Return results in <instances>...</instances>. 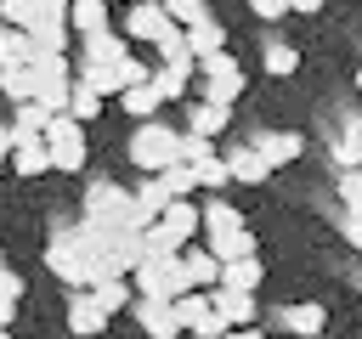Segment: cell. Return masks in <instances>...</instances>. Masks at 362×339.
Instances as JSON below:
<instances>
[{
	"label": "cell",
	"instance_id": "26",
	"mask_svg": "<svg viewBox=\"0 0 362 339\" xmlns=\"http://www.w3.org/2000/svg\"><path fill=\"white\" fill-rule=\"evenodd\" d=\"M260 68H266L272 79H288V73L300 68V51H294L288 40H266V45H260Z\"/></svg>",
	"mask_w": 362,
	"mask_h": 339
},
{
	"label": "cell",
	"instance_id": "4",
	"mask_svg": "<svg viewBox=\"0 0 362 339\" xmlns=\"http://www.w3.org/2000/svg\"><path fill=\"white\" fill-rule=\"evenodd\" d=\"M130 288H136V299H181V294H192V282H187V271H181V254H175V260L147 254V260L130 271Z\"/></svg>",
	"mask_w": 362,
	"mask_h": 339
},
{
	"label": "cell",
	"instance_id": "52",
	"mask_svg": "<svg viewBox=\"0 0 362 339\" xmlns=\"http://www.w3.org/2000/svg\"><path fill=\"white\" fill-rule=\"evenodd\" d=\"M0 339H11V333H0Z\"/></svg>",
	"mask_w": 362,
	"mask_h": 339
},
{
	"label": "cell",
	"instance_id": "12",
	"mask_svg": "<svg viewBox=\"0 0 362 339\" xmlns=\"http://www.w3.org/2000/svg\"><path fill=\"white\" fill-rule=\"evenodd\" d=\"M221 158H226V175H232V181H243V186H260V181L272 175V170H266V158H260L249 141H226V147H221Z\"/></svg>",
	"mask_w": 362,
	"mask_h": 339
},
{
	"label": "cell",
	"instance_id": "9",
	"mask_svg": "<svg viewBox=\"0 0 362 339\" xmlns=\"http://www.w3.org/2000/svg\"><path fill=\"white\" fill-rule=\"evenodd\" d=\"M249 147L266 158V170H283V164H294V158L305 153L300 130H255V136H249Z\"/></svg>",
	"mask_w": 362,
	"mask_h": 339
},
{
	"label": "cell",
	"instance_id": "51",
	"mask_svg": "<svg viewBox=\"0 0 362 339\" xmlns=\"http://www.w3.org/2000/svg\"><path fill=\"white\" fill-rule=\"evenodd\" d=\"M0 266H6V254H0Z\"/></svg>",
	"mask_w": 362,
	"mask_h": 339
},
{
	"label": "cell",
	"instance_id": "15",
	"mask_svg": "<svg viewBox=\"0 0 362 339\" xmlns=\"http://www.w3.org/2000/svg\"><path fill=\"white\" fill-rule=\"evenodd\" d=\"M130 56V40L119 34V28H107V34H90V40H79V62H96V68H119Z\"/></svg>",
	"mask_w": 362,
	"mask_h": 339
},
{
	"label": "cell",
	"instance_id": "49",
	"mask_svg": "<svg viewBox=\"0 0 362 339\" xmlns=\"http://www.w3.org/2000/svg\"><path fill=\"white\" fill-rule=\"evenodd\" d=\"M356 90H362V62H356Z\"/></svg>",
	"mask_w": 362,
	"mask_h": 339
},
{
	"label": "cell",
	"instance_id": "35",
	"mask_svg": "<svg viewBox=\"0 0 362 339\" xmlns=\"http://www.w3.org/2000/svg\"><path fill=\"white\" fill-rule=\"evenodd\" d=\"M85 153H90L85 141H57V147H51V170H57V175H79V170H85Z\"/></svg>",
	"mask_w": 362,
	"mask_h": 339
},
{
	"label": "cell",
	"instance_id": "40",
	"mask_svg": "<svg viewBox=\"0 0 362 339\" xmlns=\"http://www.w3.org/2000/svg\"><path fill=\"white\" fill-rule=\"evenodd\" d=\"M28 11H34L28 28L34 23H68V0H28Z\"/></svg>",
	"mask_w": 362,
	"mask_h": 339
},
{
	"label": "cell",
	"instance_id": "16",
	"mask_svg": "<svg viewBox=\"0 0 362 339\" xmlns=\"http://www.w3.org/2000/svg\"><path fill=\"white\" fill-rule=\"evenodd\" d=\"M181 271H187V282H192L198 294H215V282H221V260H215L204 243H187V249H181Z\"/></svg>",
	"mask_w": 362,
	"mask_h": 339
},
{
	"label": "cell",
	"instance_id": "14",
	"mask_svg": "<svg viewBox=\"0 0 362 339\" xmlns=\"http://www.w3.org/2000/svg\"><path fill=\"white\" fill-rule=\"evenodd\" d=\"M277 328H288V333H300V339H317V333L328 328V305H317V299H294V305L277 311Z\"/></svg>",
	"mask_w": 362,
	"mask_h": 339
},
{
	"label": "cell",
	"instance_id": "23",
	"mask_svg": "<svg viewBox=\"0 0 362 339\" xmlns=\"http://www.w3.org/2000/svg\"><path fill=\"white\" fill-rule=\"evenodd\" d=\"M260 277H266V266H260V260H226L215 288H232V294H255V288H260Z\"/></svg>",
	"mask_w": 362,
	"mask_h": 339
},
{
	"label": "cell",
	"instance_id": "32",
	"mask_svg": "<svg viewBox=\"0 0 362 339\" xmlns=\"http://www.w3.org/2000/svg\"><path fill=\"white\" fill-rule=\"evenodd\" d=\"M192 175H198V192H215V198L232 186V175H226V158H221V153H215V158H204V164H192Z\"/></svg>",
	"mask_w": 362,
	"mask_h": 339
},
{
	"label": "cell",
	"instance_id": "39",
	"mask_svg": "<svg viewBox=\"0 0 362 339\" xmlns=\"http://www.w3.org/2000/svg\"><path fill=\"white\" fill-rule=\"evenodd\" d=\"M334 192H339L345 209H362V170H345V175L334 181Z\"/></svg>",
	"mask_w": 362,
	"mask_h": 339
},
{
	"label": "cell",
	"instance_id": "43",
	"mask_svg": "<svg viewBox=\"0 0 362 339\" xmlns=\"http://www.w3.org/2000/svg\"><path fill=\"white\" fill-rule=\"evenodd\" d=\"M17 299H23V277L11 266H0V305H17Z\"/></svg>",
	"mask_w": 362,
	"mask_h": 339
},
{
	"label": "cell",
	"instance_id": "38",
	"mask_svg": "<svg viewBox=\"0 0 362 339\" xmlns=\"http://www.w3.org/2000/svg\"><path fill=\"white\" fill-rule=\"evenodd\" d=\"M221 147L215 141H204V136H192V130H181V164H204V158H215Z\"/></svg>",
	"mask_w": 362,
	"mask_h": 339
},
{
	"label": "cell",
	"instance_id": "10",
	"mask_svg": "<svg viewBox=\"0 0 362 339\" xmlns=\"http://www.w3.org/2000/svg\"><path fill=\"white\" fill-rule=\"evenodd\" d=\"M158 226L170 232V243H175V249H187L192 237H204V209H198L192 198H170V209L158 215Z\"/></svg>",
	"mask_w": 362,
	"mask_h": 339
},
{
	"label": "cell",
	"instance_id": "5",
	"mask_svg": "<svg viewBox=\"0 0 362 339\" xmlns=\"http://www.w3.org/2000/svg\"><path fill=\"white\" fill-rule=\"evenodd\" d=\"M28 73H34V102H40L45 113H68V96H74V62H68V56H34Z\"/></svg>",
	"mask_w": 362,
	"mask_h": 339
},
{
	"label": "cell",
	"instance_id": "18",
	"mask_svg": "<svg viewBox=\"0 0 362 339\" xmlns=\"http://www.w3.org/2000/svg\"><path fill=\"white\" fill-rule=\"evenodd\" d=\"M68 28H74V40L107 34V28H113V17H107V0H68Z\"/></svg>",
	"mask_w": 362,
	"mask_h": 339
},
{
	"label": "cell",
	"instance_id": "25",
	"mask_svg": "<svg viewBox=\"0 0 362 339\" xmlns=\"http://www.w3.org/2000/svg\"><path fill=\"white\" fill-rule=\"evenodd\" d=\"M119 107L130 113V124H147V119H158V107H164V96L153 90V79L147 85H136V90H124L119 96Z\"/></svg>",
	"mask_w": 362,
	"mask_h": 339
},
{
	"label": "cell",
	"instance_id": "8",
	"mask_svg": "<svg viewBox=\"0 0 362 339\" xmlns=\"http://www.w3.org/2000/svg\"><path fill=\"white\" fill-rule=\"evenodd\" d=\"M136 328L147 339H181V316H175V299H136L130 305Z\"/></svg>",
	"mask_w": 362,
	"mask_h": 339
},
{
	"label": "cell",
	"instance_id": "6",
	"mask_svg": "<svg viewBox=\"0 0 362 339\" xmlns=\"http://www.w3.org/2000/svg\"><path fill=\"white\" fill-rule=\"evenodd\" d=\"M113 28H119L130 45H158V40H164L175 23L164 17V6H158V0H141V6H124V17H119Z\"/></svg>",
	"mask_w": 362,
	"mask_h": 339
},
{
	"label": "cell",
	"instance_id": "31",
	"mask_svg": "<svg viewBox=\"0 0 362 339\" xmlns=\"http://www.w3.org/2000/svg\"><path fill=\"white\" fill-rule=\"evenodd\" d=\"M0 96H6L11 107L34 102V73H28V68H0Z\"/></svg>",
	"mask_w": 362,
	"mask_h": 339
},
{
	"label": "cell",
	"instance_id": "20",
	"mask_svg": "<svg viewBox=\"0 0 362 339\" xmlns=\"http://www.w3.org/2000/svg\"><path fill=\"white\" fill-rule=\"evenodd\" d=\"M226 124H232V107H209V102H192V107H187V130L204 136V141H221Z\"/></svg>",
	"mask_w": 362,
	"mask_h": 339
},
{
	"label": "cell",
	"instance_id": "33",
	"mask_svg": "<svg viewBox=\"0 0 362 339\" xmlns=\"http://www.w3.org/2000/svg\"><path fill=\"white\" fill-rule=\"evenodd\" d=\"M96 113H102V96H96L90 85H79V79H74V96H68V119H79V124H96Z\"/></svg>",
	"mask_w": 362,
	"mask_h": 339
},
{
	"label": "cell",
	"instance_id": "29",
	"mask_svg": "<svg viewBox=\"0 0 362 339\" xmlns=\"http://www.w3.org/2000/svg\"><path fill=\"white\" fill-rule=\"evenodd\" d=\"M187 34V45H192V56H215V51H226V28L215 23V17H204L198 28H181Z\"/></svg>",
	"mask_w": 362,
	"mask_h": 339
},
{
	"label": "cell",
	"instance_id": "47",
	"mask_svg": "<svg viewBox=\"0 0 362 339\" xmlns=\"http://www.w3.org/2000/svg\"><path fill=\"white\" fill-rule=\"evenodd\" d=\"M11 322H17V305H0V333H11Z\"/></svg>",
	"mask_w": 362,
	"mask_h": 339
},
{
	"label": "cell",
	"instance_id": "2",
	"mask_svg": "<svg viewBox=\"0 0 362 339\" xmlns=\"http://www.w3.org/2000/svg\"><path fill=\"white\" fill-rule=\"evenodd\" d=\"M45 266H51V277H62L68 288H90L102 254L79 237V226H62V232H51V243H45Z\"/></svg>",
	"mask_w": 362,
	"mask_h": 339
},
{
	"label": "cell",
	"instance_id": "21",
	"mask_svg": "<svg viewBox=\"0 0 362 339\" xmlns=\"http://www.w3.org/2000/svg\"><path fill=\"white\" fill-rule=\"evenodd\" d=\"M204 249L226 266V260H255L260 254V243H255V232L243 226V232H221V237H204Z\"/></svg>",
	"mask_w": 362,
	"mask_h": 339
},
{
	"label": "cell",
	"instance_id": "3",
	"mask_svg": "<svg viewBox=\"0 0 362 339\" xmlns=\"http://www.w3.org/2000/svg\"><path fill=\"white\" fill-rule=\"evenodd\" d=\"M249 90V73L232 51H215V56H198V102L209 107H238Z\"/></svg>",
	"mask_w": 362,
	"mask_h": 339
},
{
	"label": "cell",
	"instance_id": "36",
	"mask_svg": "<svg viewBox=\"0 0 362 339\" xmlns=\"http://www.w3.org/2000/svg\"><path fill=\"white\" fill-rule=\"evenodd\" d=\"M158 6H164V17H170L175 28H198V23L209 17V6H204V0H158Z\"/></svg>",
	"mask_w": 362,
	"mask_h": 339
},
{
	"label": "cell",
	"instance_id": "48",
	"mask_svg": "<svg viewBox=\"0 0 362 339\" xmlns=\"http://www.w3.org/2000/svg\"><path fill=\"white\" fill-rule=\"evenodd\" d=\"M221 339H260V328H238V333H221Z\"/></svg>",
	"mask_w": 362,
	"mask_h": 339
},
{
	"label": "cell",
	"instance_id": "13",
	"mask_svg": "<svg viewBox=\"0 0 362 339\" xmlns=\"http://www.w3.org/2000/svg\"><path fill=\"white\" fill-rule=\"evenodd\" d=\"M62 322H68V333H74V339H96V333L107 328V316L96 311V299H90L85 288H74V294H68V311H62Z\"/></svg>",
	"mask_w": 362,
	"mask_h": 339
},
{
	"label": "cell",
	"instance_id": "22",
	"mask_svg": "<svg viewBox=\"0 0 362 339\" xmlns=\"http://www.w3.org/2000/svg\"><path fill=\"white\" fill-rule=\"evenodd\" d=\"M85 294L96 299V311H102V316H119V311H130V305H136V288H130V277H107V282L85 288Z\"/></svg>",
	"mask_w": 362,
	"mask_h": 339
},
{
	"label": "cell",
	"instance_id": "19",
	"mask_svg": "<svg viewBox=\"0 0 362 339\" xmlns=\"http://www.w3.org/2000/svg\"><path fill=\"white\" fill-rule=\"evenodd\" d=\"M51 170V147H45V136H17V147H11V175H45Z\"/></svg>",
	"mask_w": 362,
	"mask_h": 339
},
{
	"label": "cell",
	"instance_id": "24",
	"mask_svg": "<svg viewBox=\"0 0 362 339\" xmlns=\"http://www.w3.org/2000/svg\"><path fill=\"white\" fill-rule=\"evenodd\" d=\"M192 79H198V68H170V62H153V90H158L164 102H181Z\"/></svg>",
	"mask_w": 362,
	"mask_h": 339
},
{
	"label": "cell",
	"instance_id": "37",
	"mask_svg": "<svg viewBox=\"0 0 362 339\" xmlns=\"http://www.w3.org/2000/svg\"><path fill=\"white\" fill-rule=\"evenodd\" d=\"M158 181H164V192H170V198H192V192H198V175H192V164H170Z\"/></svg>",
	"mask_w": 362,
	"mask_h": 339
},
{
	"label": "cell",
	"instance_id": "28",
	"mask_svg": "<svg viewBox=\"0 0 362 339\" xmlns=\"http://www.w3.org/2000/svg\"><path fill=\"white\" fill-rule=\"evenodd\" d=\"M28 62H34L28 28H6V23H0V68H28Z\"/></svg>",
	"mask_w": 362,
	"mask_h": 339
},
{
	"label": "cell",
	"instance_id": "41",
	"mask_svg": "<svg viewBox=\"0 0 362 339\" xmlns=\"http://www.w3.org/2000/svg\"><path fill=\"white\" fill-rule=\"evenodd\" d=\"M28 17H34L28 0H0V23H6V28H28Z\"/></svg>",
	"mask_w": 362,
	"mask_h": 339
},
{
	"label": "cell",
	"instance_id": "53",
	"mask_svg": "<svg viewBox=\"0 0 362 339\" xmlns=\"http://www.w3.org/2000/svg\"><path fill=\"white\" fill-rule=\"evenodd\" d=\"M356 6H362V0H356Z\"/></svg>",
	"mask_w": 362,
	"mask_h": 339
},
{
	"label": "cell",
	"instance_id": "46",
	"mask_svg": "<svg viewBox=\"0 0 362 339\" xmlns=\"http://www.w3.org/2000/svg\"><path fill=\"white\" fill-rule=\"evenodd\" d=\"M288 11H300V17H317V11H322V0H288Z\"/></svg>",
	"mask_w": 362,
	"mask_h": 339
},
{
	"label": "cell",
	"instance_id": "17",
	"mask_svg": "<svg viewBox=\"0 0 362 339\" xmlns=\"http://www.w3.org/2000/svg\"><path fill=\"white\" fill-rule=\"evenodd\" d=\"M130 198H136V226H141V232H147V226H158V215L170 209V192H164V181H158V175H141Z\"/></svg>",
	"mask_w": 362,
	"mask_h": 339
},
{
	"label": "cell",
	"instance_id": "50",
	"mask_svg": "<svg viewBox=\"0 0 362 339\" xmlns=\"http://www.w3.org/2000/svg\"><path fill=\"white\" fill-rule=\"evenodd\" d=\"M124 6H141V0H124Z\"/></svg>",
	"mask_w": 362,
	"mask_h": 339
},
{
	"label": "cell",
	"instance_id": "30",
	"mask_svg": "<svg viewBox=\"0 0 362 339\" xmlns=\"http://www.w3.org/2000/svg\"><path fill=\"white\" fill-rule=\"evenodd\" d=\"M153 51H158V62H170V68H198V56H192V45H187V34H181V28H170Z\"/></svg>",
	"mask_w": 362,
	"mask_h": 339
},
{
	"label": "cell",
	"instance_id": "45",
	"mask_svg": "<svg viewBox=\"0 0 362 339\" xmlns=\"http://www.w3.org/2000/svg\"><path fill=\"white\" fill-rule=\"evenodd\" d=\"M11 147H17V136H11V124H0V164H11Z\"/></svg>",
	"mask_w": 362,
	"mask_h": 339
},
{
	"label": "cell",
	"instance_id": "44",
	"mask_svg": "<svg viewBox=\"0 0 362 339\" xmlns=\"http://www.w3.org/2000/svg\"><path fill=\"white\" fill-rule=\"evenodd\" d=\"M339 237H345L351 249H362V209H345V215H339Z\"/></svg>",
	"mask_w": 362,
	"mask_h": 339
},
{
	"label": "cell",
	"instance_id": "1",
	"mask_svg": "<svg viewBox=\"0 0 362 339\" xmlns=\"http://www.w3.org/2000/svg\"><path fill=\"white\" fill-rule=\"evenodd\" d=\"M124 153H130V164H136L141 175H164L170 164H181V130L164 124V119H147V124L130 130Z\"/></svg>",
	"mask_w": 362,
	"mask_h": 339
},
{
	"label": "cell",
	"instance_id": "42",
	"mask_svg": "<svg viewBox=\"0 0 362 339\" xmlns=\"http://www.w3.org/2000/svg\"><path fill=\"white\" fill-rule=\"evenodd\" d=\"M243 6H249L260 23H283V17H288V0H243Z\"/></svg>",
	"mask_w": 362,
	"mask_h": 339
},
{
	"label": "cell",
	"instance_id": "34",
	"mask_svg": "<svg viewBox=\"0 0 362 339\" xmlns=\"http://www.w3.org/2000/svg\"><path fill=\"white\" fill-rule=\"evenodd\" d=\"M45 124H51V113H45L40 102H23V107L11 113V136H45Z\"/></svg>",
	"mask_w": 362,
	"mask_h": 339
},
{
	"label": "cell",
	"instance_id": "27",
	"mask_svg": "<svg viewBox=\"0 0 362 339\" xmlns=\"http://www.w3.org/2000/svg\"><path fill=\"white\" fill-rule=\"evenodd\" d=\"M221 232H243V209H232L226 198H209L204 203V237H221Z\"/></svg>",
	"mask_w": 362,
	"mask_h": 339
},
{
	"label": "cell",
	"instance_id": "7",
	"mask_svg": "<svg viewBox=\"0 0 362 339\" xmlns=\"http://www.w3.org/2000/svg\"><path fill=\"white\" fill-rule=\"evenodd\" d=\"M175 316H181V333H192V339H221V333H226L221 316H215V299L198 294V288L175 299Z\"/></svg>",
	"mask_w": 362,
	"mask_h": 339
},
{
	"label": "cell",
	"instance_id": "11",
	"mask_svg": "<svg viewBox=\"0 0 362 339\" xmlns=\"http://www.w3.org/2000/svg\"><path fill=\"white\" fill-rule=\"evenodd\" d=\"M209 299H215V316H221V328H226V333H238V328H255V322H260V305H255V294L215 288Z\"/></svg>",
	"mask_w": 362,
	"mask_h": 339
}]
</instances>
